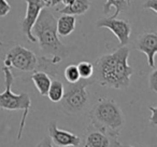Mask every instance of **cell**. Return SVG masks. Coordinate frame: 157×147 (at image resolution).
Segmentation results:
<instances>
[{
    "label": "cell",
    "instance_id": "1",
    "mask_svg": "<svg viewBox=\"0 0 157 147\" xmlns=\"http://www.w3.org/2000/svg\"><path fill=\"white\" fill-rule=\"evenodd\" d=\"M129 49L122 46L113 53L100 56L94 65L95 82L113 89H126L130 84L133 69L128 64Z\"/></svg>",
    "mask_w": 157,
    "mask_h": 147
},
{
    "label": "cell",
    "instance_id": "2",
    "mask_svg": "<svg viewBox=\"0 0 157 147\" xmlns=\"http://www.w3.org/2000/svg\"><path fill=\"white\" fill-rule=\"evenodd\" d=\"M33 35L39 42L41 51L52 59H63L69 49L59 39L56 28V18L48 10L42 9L33 27Z\"/></svg>",
    "mask_w": 157,
    "mask_h": 147
},
{
    "label": "cell",
    "instance_id": "3",
    "mask_svg": "<svg viewBox=\"0 0 157 147\" xmlns=\"http://www.w3.org/2000/svg\"><path fill=\"white\" fill-rule=\"evenodd\" d=\"M90 123L109 131L121 133L125 123V117L120 105L112 99L98 100L90 112Z\"/></svg>",
    "mask_w": 157,
    "mask_h": 147
},
{
    "label": "cell",
    "instance_id": "4",
    "mask_svg": "<svg viewBox=\"0 0 157 147\" xmlns=\"http://www.w3.org/2000/svg\"><path fill=\"white\" fill-rule=\"evenodd\" d=\"M2 71L3 76H5L6 89L3 92L0 93V108L5 110H23L24 112L22 121H21L20 131L17 134V140L20 141L25 127V121H26V118L31 107V100L29 95L25 92L21 93V94H15L12 92L11 87L14 82V76L13 72L11 71V68L3 66Z\"/></svg>",
    "mask_w": 157,
    "mask_h": 147
},
{
    "label": "cell",
    "instance_id": "5",
    "mask_svg": "<svg viewBox=\"0 0 157 147\" xmlns=\"http://www.w3.org/2000/svg\"><path fill=\"white\" fill-rule=\"evenodd\" d=\"M95 84L94 78L80 79L74 84H69L63 91V99L60 100V106L67 115H76L84 109L88 102V93L86 88Z\"/></svg>",
    "mask_w": 157,
    "mask_h": 147
},
{
    "label": "cell",
    "instance_id": "6",
    "mask_svg": "<svg viewBox=\"0 0 157 147\" xmlns=\"http://www.w3.org/2000/svg\"><path fill=\"white\" fill-rule=\"evenodd\" d=\"M38 62L39 59L33 51L17 44L7 52L3 59V66L8 68H15L21 71L31 72L37 70Z\"/></svg>",
    "mask_w": 157,
    "mask_h": 147
},
{
    "label": "cell",
    "instance_id": "7",
    "mask_svg": "<svg viewBox=\"0 0 157 147\" xmlns=\"http://www.w3.org/2000/svg\"><path fill=\"white\" fill-rule=\"evenodd\" d=\"M120 134L90 123L83 135V147H120Z\"/></svg>",
    "mask_w": 157,
    "mask_h": 147
},
{
    "label": "cell",
    "instance_id": "8",
    "mask_svg": "<svg viewBox=\"0 0 157 147\" xmlns=\"http://www.w3.org/2000/svg\"><path fill=\"white\" fill-rule=\"evenodd\" d=\"M97 27L108 28L114 34L120 42L121 47L127 46L130 39L131 26L126 20H120L117 18H101L96 23Z\"/></svg>",
    "mask_w": 157,
    "mask_h": 147
},
{
    "label": "cell",
    "instance_id": "9",
    "mask_svg": "<svg viewBox=\"0 0 157 147\" xmlns=\"http://www.w3.org/2000/svg\"><path fill=\"white\" fill-rule=\"evenodd\" d=\"M25 2L27 5L26 15L21 23V28L29 41L37 42V39L33 35V27L39 18L40 12L46 7L42 0H25Z\"/></svg>",
    "mask_w": 157,
    "mask_h": 147
},
{
    "label": "cell",
    "instance_id": "10",
    "mask_svg": "<svg viewBox=\"0 0 157 147\" xmlns=\"http://www.w3.org/2000/svg\"><path fill=\"white\" fill-rule=\"evenodd\" d=\"M48 131L51 143L57 147H78L82 143V138L80 136L66 130L58 129L54 121L48 125Z\"/></svg>",
    "mask_w": 157,
    "mask_h": 147
},
{
    "label": "cell",
    "instance_id": "11",
    "mask_svg": "<svg viewBox=\"0 0 157 147\" xmlns=\"http://www.w3.org/2000/svg\"><path fill=\"white\" fill-rule=\"evenodd\" d=\"M135 48L144 53L151 68H155V55L157 53V34L154 31H146L138 36Z\"/></svg>",
    "mask_w": 157,
    "mask_h": 147
},
{
    "label": "cell",
    "instance_id": "12",
    "mask_svg": "<svg viewBox=\"0 0 157 147\" xmlns=\"http://www.w3.org/2000/svg\"><path fill=\"white\" fill-rule=\"evenodd\" d=\"M76 20L74 15H68V14H61V16L56 20V28L57 34L60 37H67L71 35L75 29Z\"/></svg>",
    "mask_w": 157,
    "mask_h": 147
},
{
    "label": "cell",
    "instance_id": "13",
    "mask_svg": "<svg viewBox=\"0 0 157 147\" xmlns=\"http://www.w3.org/2000/svg\"><path fill=\"white\" fill-rule=\"evenodd\" d=\"M31 80H33V84H35L36 89L38 90V92L42 95L45 96L48 90L51 86V77L48 72L43 71V70H35L33 74L31 75Z\"/></svg>",
    "mask_w": 157,
    "mask_h": 147
},
{
    "label": "cell",
    "instance_id": "14",
    "mask_svg": "<svg viewBox=\"0 0 157 147\" xmlns=\"http://www.w3.org/2000/svg\"><path fill=\"white\" fill-rule=\"evenodd\" d=\"M90 0H74L70 6L58 9L60 14H68V15H83L90 10Z\"/></svg>",
    "mask_w": 157,
    "mask_h": 147
},
{
    "label": "cell",
    "instance_id": "15",
    "mask_svg": "<svg viewBox=\"0 0 157 147\" xmlns=\"http://www.w3.org/2000/svg\"><path fill=\"white\" fill-rule=\"evenodd\" d=\"M131 5V0H107L105 3L103 5V13L107 15L110 12L112 8L115 9V12L112 15V18H117L120 13L124 11L129 10Z\"/></svg>",
    "mask_w": 157,
    "mask_h": 147
},
{
    "label": "cell",
    "instance_id": "16",
    "mask_svg": "<svg viewBox=\"0 0 157 147\" xmlns=\"http://www.w3.org/2000/svg\"><path fill=\"white\" fill-rule=\"evenodd\" d=\"M63 91H65V87H63V82L59 80H53L51 82V86L48 90L46 95L48 96V99L54 103H59L60 100L63 99Z\"/></svg>",
    "mask_w": 157,
    "mask_h": 147
},
{
    "label": "cell",
    "instance_id": "17",
    "mask_svg": "<svg viewBox=\"0 0 157 147\" xmlns=\"http://www.w3.org/2000/svg\"><path fill=\"white\" fill-rule=\"evenodd\" d=\"M78 70V74H80V77L82 79H90L94 75V65L90 62H80V63L76 65Z\"/></svg>",
    "mask_w": 157,
    "mask_h": 147
},
{
    "label": "cell",
    "instance_id": "18",
    "mask_svg": "<svg viewBox=\"0 0 157 147\" xmlns=\"http://www.w3.org/2000/svg\"><path fill=\"white\" fill-rule=\"evenodd\" d=\"M63 77L68 81V84H74V82L78 81L81 79L80 77V74H78V70L76 65L71 64V65H68L65 68V71H63Z\"/></svg>",
    "mask_w": 157,
    "mask_h": 147
},
{
    "label": "cell",
    "instance_id": "19",
    "mask_svg": "<svg viewBox=\"0 0 157 147\" xmlns=\"http://www.w3.org/2000/svg\"><path fill=\"white\" fill-rule=\"evenodd\" d=\"M148 86H150L151 90L157 92V70L156 68H153V71L150 76H148Z\"/></svg>",
    "mask_w": 157,
    "mask_h": 147
},
{
    "label": "cell",
    "instance_id": "20",
    "mask_svg": "<svg viewBox=\"0 0 157 147\" xmlns=\"http://www.w3.org/2000/svg\"><path fill=\"white\" fill-rule=\"evenodd\" d=\"M11 11V6L8 0H0V18L8 15Z\"/></svg>",
    "mask_w": 157,
    "mask_h": 147
},
{
    "label": "cell",
    "instance_id": "21",
    "mask_svg": "<svg viewBox=\"0 0 157 147\" xmlns=\"http://www.w3.org/2000/svg\"><path fill=\"white\" fill-rule=\"evenodd\" d=\"M144 9H148L153 11L155 14H157V0H146L143 3Z\"/></svg>",
    "mask_w": 157,
    "mask_h": 147
},
{
    "label": "cell",
    "instance_id": "22",
    "mask_svg": "<svg viewBox=\"0 0 157 147\" xmlns=\"http://www.w3.org/2000/svg\"><path fill=\"white\" fill-rule=\"evenodd\" d=\"M148 109L151 110V116H150V118H148V121H150V123L153 127H156L157 125V118H156L157 107L156 106H150Z\"/></svg>",
    "mask_w": 157,
    "mask_h": 147
},
{
    "label": "cell",
    "instance_id": "23",
    "mask_svg": "<svg viewBox=\"0 0 157 147\" xmlns=\"http://www.w3.org/2000/svg\"><path fill=\"white\" fill-rule=\"evenodd\" d=\"M36 147H53V144L51 143L50 137H44ZM78 147H81V146H78Z\"/></svg>",
    "mask_w": 157,
    "mask_h": 147
},
{
    "label": "cell",
    "instance_id": "24",
    "mask_svg": "<svg viewBox=\"0 0 157 147\" xmlns=\"http://www.w3.org/2000/svg\"><path fill=\"white\" fill-rule=\"evenodd\" d=\"M45 5V7H54V6L59 5V0H42Z\"/></svg>",
    "mask_w": 157,
    "mask_h": 147
},
{
    "label": "cell",
    "instance_id": "25",
    "mask_svg": "<svg viewBox=\"0 0 157 147\" xmlns=\"http://www.w3.org/2000/svg\"><path fill=\"white\" fill-rule=\"evenodd\" d=\"M73 1L74 0H59V3H63V7H66V6H70Z\"/></svg>",
    "mask_w": 157,
    "mask_h": 147
},
{
    "label": "cell",
    "instance_id": "26",
    "mask_svg": "<svg viewBox=\"0 0 157 147\" xmlns=\"http://www.w3.org/2000/svg\"><path fill=\"white\" fill-rule=\"evenodd\" d=\"M120 147H135V146H131V145H127V144H121V146Z\"/></svg>",
    "mask_w": 157,
    "mask_h": 147
}]
</instances>
